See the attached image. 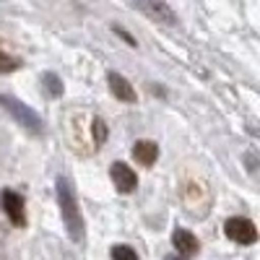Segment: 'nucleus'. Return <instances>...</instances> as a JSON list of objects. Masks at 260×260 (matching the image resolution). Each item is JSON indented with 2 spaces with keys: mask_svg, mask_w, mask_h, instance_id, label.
Listing matches in <instances>:
<instances>
[{
  "mask_svg": "<svg viewBox=\"0 0 260 260\" xmlns=\"http://www.w3.org/2000/svg\"><path fill=\"white\" fill-rule=\"evenodd\" d=\"M110 175H112V182H115V187H117V192H122V195H130L136 187H138V177H136V172L130 169L125 161H115L112 167H110Z\"/></svg>",
  "mask_w": 260,
  "mask_h": 260,
  "instance_id": "nucleus-6",
  "label": "nucleus"
},
{
  "mask_svg": "<svg viewBox=\"0 0 260 260\" xmlns=\"http://www.w3.org/2000/svg\"><path fill=\"white\" fill-rule=\"evenodd\" d=\"M3 211L8 213V219H11V224H16V226H26V208H24V195L21 192H16V190H11V187H6L3 190Z\"/></svg>",
  "mask_w": 260,
  "mask_h": 260,
  "instance_id": "nucleus-5",
  "label": "nucleus"
},
{
  "mask_svg": "<svg viewBox=\"0 0 260 260\" xmlns=\"http://www.w3.org/2000/svg\"><path fill=\"white\" fill-rule=\"evenodd\" d=\"M224 234L232 242L240 245H255L257 242V229L250 219H242V216H234V219H226L224 224Z\"/></svg>",
  "mask_w": 260,
  "mask_h": 260,
  "instance_id": "nucleus-3",
  "label": "nucleus"
},
{
  "mask_svg": "<svg viewBox=\"0 0 260 260\" xmlns=\"http://www.w3.org/2000/svg\"><path fill=\"white\" fill-rule=\"evenodd\" d=\"M133 156H136L138 164L151 167V164L156 161V156H159V146H156L154 141H136V146H133Z\"/></svg>",
  "mask_w": 260,
  "mask_h": 260,
  "instance_id": "nucleus-9",
  "label": "nucleus"
},
{
  "mask_svg": "<svg viewBox=\"0 0 260 260\" xmlns=\"http://www.w3.org/2000/svg\"><path fill=\"white\" fill-rule=\"evenodd\" d=\"M172 245L177 247V252L182 257H190V255H195L201 250L198 237H195L192 232H187V229H175V232H172Z\"/></svg>",
  "mask_w": 260,
  "mask_h": 260,
  "instance_id": "nucleus-7",
  "label": "nucleus"
},
{
  "mask_svg": "<svg viewBox=\"0 0 260 260\" xmlns=\"http://www.w3.org/2000/svg\"><path fill=\"white\" fill-rule=\"evenodd\" d=\"M167 260H190V257H182V255H169Z\"/></svg>",
  "mask_w": 260,
  "mask_h": 260,
  "instance_id": "nucleus-14",
  "label": "nucleus"
},
{
  "mask_svg": "<svg viewBox=\"0 0 260 260\" xmlns=\"http://www.w3.org/2000/svg\"><path fill=\"white\" fill-rule=\"evenodd\" d=\"M133 3L156 24H164V26H175L177 24V16L167 6V0H133Z\"/></svg>",
  "mask_w": 260,
  "mask_h": 260,
  "instance_id": "nucleus-4",
  "label": "nucleus"
},
{
  "mask_svg": "<svg viewBox=\"0 0 260 260\" xmlns=\"http://www.w3.org/2000/svg\"><path fill=\"white\" fill-rule=\"evenodd\" d=\"M42 89H45V94H47V96L57 99V96H62L65 86H62L60 76H55V73H42Z\"/></svg>",
  "mask_w": 260,
  "mask_h": 260,
  "instance_id": "nucleus-10",
  "label": "nucleus"
},
{
  "mask_svg": "<svg viewBox=\"0 0 260 260\" xmlns=\"http://www.w3.org/2000/svg\"><path fill=\"white\" fill-rule=\"evenodd\" d=\"M107 83H110V91L120 99V102H127L133 104L136 102V89L130 86V81L120 73H107Z\"/></svg>",
  "mask_w": 260,
  "mask_h": 260,
  "instance_id": "nucleus-8",
  "label": "nucleus"
},
{
  "mask_svg": "<svg viewBox=\"0 0 260 260\" xmlns=\"http://www.w3.org/2000/svg\"><path fill=\"white\" fill-rule=\"evenodd\" d=\"M110 255H112V260H138V252L127 245H115Z\"/></svg>",
  "mask_w": 260,
  "mask_h": 260,
  "instance_id": "nucleus-12",
  "label": "nucleus"
},
{
  "mask_svg": "<svg viewBox=\"0 0 260 260\" xmlns=\"http://www.w3.org/2000/svg\"><path fill=\"white\" fill-rule=\"evenodd\" d=\"M57 203H60V211H62V221H65V229H68V237L73 242H83L86 224H83V216H81V208H78L76 190H73L68 177H57Z\"/></svg>",
  "mask_w": 260,
  "mask_h": 260,
  "instance_id": "nucleus-1",
  "label": "nucleus"
},
{
  "mask_svg": "<svg viewBox=\"0 0 260 260\" xmlns=\"http://www.w3.org/2000/svg\"><path fill=\"white\" fill-rule=\"evenodd\" d=\"M107 136H110V130H107V122H104L102 117H94V120H91V138H94V143L102 146V143L107 141Z\"/></svg>",
  "mask_w": 260,
  "mask_h": 260,
  "instance_id": "nucleus-11",
  "label": "nucleus"
},
{
  "mask_svg": "<svg viewBox=\"0 0 260 260\" xmlns=\"http://www.w3.org/2000/svg\"><path fill=\"white\" fill-rule=\"evenodd\" d=\"M0 104L6 107V112L24 127V130H29L31 136H42L45 133V122H42V117L31 110L29 104H24L21 99H16V96H11V94H0Z\"/></svg>",
  "mask_w": 260,
  "mask_h": 260,
  "instance_id": "nucleus-2",
  "label": "nucleus"
},
{
  "mask_svg": "<svg viewBox=\"0 0 260 260\" xmlns=\"http://www.w3.org/2000/svg\"><path fill=\"white\" fill-rule=\"evenodd\" d=\"M21 68V60L18 57H11L6 52H0V73H13Z\"/></svg>",
  "mask_w": 260,
  "mask_h": 260,
  "instance_id": "nucleus-13",
  "label": "nucleus"
}]
</instances>
